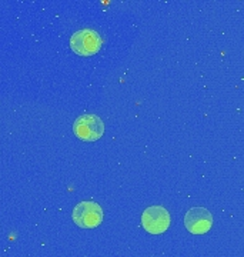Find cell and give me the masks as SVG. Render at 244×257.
I'll return each mask as SVG.
<instances>
[{"mask_svg": "<svg viewBox=\"0 0 244 257\" xmlns=\"http://www.w3.org/2000/svg\"><path fill=\"white\" fill-rule=\"evenodd\" d=\"M72 217L74 224L80 229H96L101 224L104 213L99 203L87 200L79 203L74 207Z\"/></svg>", "mask_w": 244, "mask_h": 257, "instance_id": "obj_2", "label": "cell"}, {"mask_svg": "<svg viewBox=\"0 0 244 257\" xmlns=\"http://www.w3.org/2000/svg\"><path fill=\"white\" fill-rule=\"evenodd\" d=\"M170 213L163 206H150L142 214V226L150 234H163L170 227Z\"/></svg>", "mask_w": 244, "mask_h": 257, "instance_id": "obj_4", "label": "cell"}, {"mask_svg": "<svg viewBox=\"0 0 244 257\" xmlns=\"http://www.w3.org/2000/svg\"><path fill=\"white\" fill-rule=\"evenodd\" d=\"M103 46L100 35L93 29H81L70 37V47L77 56L89 57L96 55Z\"/></svg>", "mask_w": 244, "mask_h": 257, "instance_id": "obj_1", "label": "cell"}, {"mask_svg": "<svg viewBox=\"0 0 244 257\" xmlns=\"http://www.w3.org/2000/svg\"><path fill=\"white\" fill-rule=\"evenodd\" d=\"M184 226L191 234H206L213 226V216L204 207H191L184 216Z\"/></svg>", "mask_w": 244, "mask_h": 257, "instance_id": "obj_5", "label": "cell"}, {"mask_svg": "<svg viewBox=\"0 0 244 257\" xmlns=\"http://www.w3.org/2000/svg\"><path fill=\"white\" fill-rule=\"evenodd\" d=\"M73 133L83 142H96L104 135V123L96 114H83L73 123Z\"/></svg>", "mask_w": 244, "mask_h": 257, "instance_id": "obj_3", "label": "cell"}]
</instances>
